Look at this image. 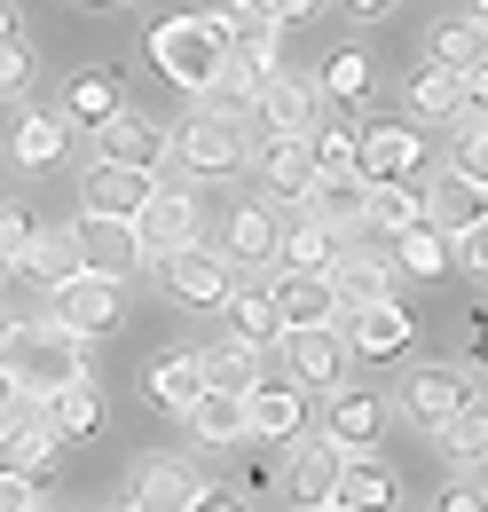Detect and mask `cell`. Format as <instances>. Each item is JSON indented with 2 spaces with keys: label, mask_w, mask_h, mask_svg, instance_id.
<instances>
[{
  "label": "cell",
  "mask_w": 488,
  "mask_h": 512,
  "mask_svg": "<svg viewBox=\"0 0 488 512\" xmlns=\"http://www.w3.org/2000/svg\"><path fill=\"white\" fill-rule=\"evenodd\" d=\"M252 8H260V16H276V24H307L323 0H252Z\"/></svg>",
  "instance_id": "cell-46"
},
{
  "label": "cell",
  "mask_w": 488,
  "mask_h": 512,
  "mask_svg": "<svg viewBox=\"0 0 488 512\" xmlns=\"http://www.w3.org/2000/svg\"><path fill=\"white\" fill-rule=\"evenodd\" d=\"M418 221H426V205H418L410 182H378V190H363V229H370V237H386V245H394V237H402V229H418Z\"/></svg>",
  "instance_id": "cell-33"
},
{
  "label": "cell",
  "mask_w": 488,
  "mask_h": 512,
  "mask_svg": "<svg viewBox=\"0 0 488 512\" xmlns=\"http://www.w3.org/2000/svg\"><path fill=\"white\" fill-rule=\"evenodd\" d=\"M48 426H56V442H87V434H103V386L95 379H71L48 394Z\"/></svg>",
  "instance_id": "cell-31"
},
{
  "label": "cell",
  "mask_w": 488,
  "mask_h": 512,
  "mask_svg": "<svg viewBox=\"0 0 488 512\" xmlns=\"http://www.w3.org/2000/svg\"><path fill=\"white\" fill-rule=\"evenodd\" d=\"M292 205H300L307 221L339 229V237H355V229H363V182H355V174H347V182H331V174H307Z\"/></svg>",
  "instance_id": "cell-20"
},
{
  "label": "cell",
  "mask_w": 488,
  "mask_h": 512,
  "mask_svg": "<svg viewBox=\"0 0 488 512\" xmlns=\"http://www.w3.org/2000/svg\"><path fill=\"white\" fill-rule=\"evenodd\" d=\"M394 497H402L394 465H378L370 449H339V481H331V505H347V512H394Z\"/></svg>",
  "instance_id": "cell-16"
},
{
  "label": "cell",
  "mask_w": 488,
  "mask_h": 512,
  "mask_svg": "<svg viewBox=\"0 0 488 512\" xmlns=\"http://www.w3.org/2000/svg\"><path fill=\"white\" fill-rule=\"evenodd\" d=\"M0 371L8 386H32V394H56L71 379H95V355L79 331H63L56 316H0Z\"/></svg>",
  "instance_id": "cell-1"
},
{
  "label": "cell",
  "mask_w": 488,
  "mask_h": 512,
  "mask_svg": "<svg viewBox=\"0 0 488 512\" xmlns=\"http://www.w3.org/2000/svg\"><path fill=\"white\" fill-rule=\"evenodd\" d=\"M229 56V16H205V8H182L166 24H150V64L166 71L182 95H205L213 71Z\"/></svg>",
  "instance_id": "cell-2"
},
{
  "label": "cell",
  "mask_w": 488,
  "mask_h": 512,
  "mask_svg": "<svg viewBox=\"0 0 488 512\" xmlns=\"http://www.w3.org/2000/svg\"><path fill=\"white\" fill-rule=\"evenodd\" d=\"M331 481H339V449L300 434V442H292V465H284V497L300 512H323L331 505Z\"/></svg>",
  "instance_id": "cell-18"
},
{
  "label": "cell",
  "mask_w": 488,
  "mask_h": 512,
  "mask_svg": "<svg viewBox=\"0 0 488 512\" xmlns=\"http://www.w3.org/2000/svg\"><path fill=\"white\" fill-rule=\"evenodd\" d=\"M244 158L260 166V182H268V197H276V205H292V197H300V182L315 174V166H307V134H268V142H260V150H244Z\"/></svg>",
  "instance_id": "cell-23"
},
{
  "label": "cell",
  "mask_w": 488,
  "mask_h": 512,
  "mask_svg": "<svg viewBox=\"0 0 488 512\" xmlns=\"http://www.w3.org/2000/svg\"><path fill=\"white\" fill-rule=\"evenodd\" d=\"M119 512H134V505H119Z\"/></svg>",
  "instance_id": "cell-55"
},
{
  "label": "cell",
  "mask_w": 488,
  "mask_h": 512,
  "mask_svg": "<svg viewBox=\"0 0 488 512\" xmlns=\"http://www.w3.org/2000/svg\"><path fill=\"white\" fill-rule=\"evenodd\" d=\"M339 245H347V237H339V229H323V221H307V213L276 229V260H284V268H331Z\"/></svg>",
  "instance_id": "cell-34"
},
{
  "label": "cell",
  "mask_w": 488,
  "mask_h": 512,
  "mask_svg": "<svg viewBox=\"0 0 488 512\" xmlns=\"http://www.w3.org/2000/svg\"><path fill=\"white\" fill-rule=\"evenodd\" d=\"M111 111H119V71H79L63 87V119L71 127H103Z\"/></svg>",
  "instance_id": "cell-36"
},
{
  "label": "cell",
  "mask_w": 488,
  "mask_h": 512,
  "mask_svg": "<svg viewBox=\"0 0 488 512\" xmlns=\"http://www.w3.org/2000/svg\"><path fill=\"white\" fill-rule=\"evenodd\" d=\"M8 394H16V386H8V371H0V402H8Z\"/></svg>",
  "instance_id": "cell-51"
},
{
  "label": "cell",
  "mask_w": 488,
  "mask_h": 512,
  "mask_svg": "<svg viewBox=\"0 0 488 512\" xmlns=\"http://www.w3.org/2000/svg\"><path fill=\"white\" fill-rule=\"evenodd\" d=\"M276 229H284V221H276V205L237 197V205H229V221H221V245H213V253L229 260V268H260V276H268V268H276Z\"/></svg>",
  "instance_id": "cell-11"
},
{
  "label": "cell",
  "mask_w": 488,
  "mask_h": 512,
  "mask_svg": "<svg viewBox=\"0 0 488 512\" xmlns=\"http://www.w3.org/2000/svg\"><path fill=\"white\" fill-rule=\"evenodd\" d=\"M189 237H197V197L150 182L142 213H134V245H142V260H166L174 245H189Z\"/></svg>",
  "instance_id": "cell-10"
},
{
  "label": "cell",
  "mask_w": 488,
  "mask_h": 512,
  "mask_svg": "<svg viewBox=\"0 0 488 512\" xmlns=\"http://www.w3.org/2000/svg\"><path fill=\"white\" fill-rule=\"evenodd\" d=\"M197 371H205V386H221V394H252V386L268 379V347L221 339V347H205V355H197Z\"/></svg>",
  "instance_id": "cell-27"
},
{
  "label": "cell",
  "mask_w": 488,
  "mask_h": 512,
  "mask_svg": "<svg viewBox=\"0 0 488 512\" xmlns=\"http://www.w3.org/2000/svg\"><path fill=\"white\" fill-rule=\"evenodd\" d=\"M229 8H252V0H229Z\"/></svg>",
  "instance_id": "cell-52"
},
{
  "label": "cell",
  "mask_w": 488,
  "mask_h": 512,
  "mask_svg": "<svg viewBox=\"0 0 488 512\" xmlns=\"http://www.w3.org/2000/svg\"><path fill=\"white\" fill-rule=\"evenodd\" d=\"M323 512H347V505H323Z\"/></svg>",
  "instance_id": "cell-53"
},
{
  "label": "cell",
  "mask_w": 488,
  "mask_h": 512,
  "mask_svg": "<svg viewBox=\"0 0 488 512\" xmlns=\"http://www.w3.org/2000/svg\"><path fill=\"white\" fill-rule=\"evenodd\" d=\"M433 64L441 71H481V16H449L433 32Z\"/></svg>",
  "instance_id": "cell-39"
},
{
  "label": "cell",
  "mask_w": 488,
  "mask_h": 512,
  "mask_svg": "<svg viewBox=\"0 0 488 512\" xmlns=\"http://www.w3.org/2000/svg\"><path fill=\"white\" fill-rule=\"evenodd\" d=\"M307 166L331 174V182H347L355 174V127H307Z\"/></svg>",
  "instance_id": "cell-41"
},
{
  "label": "cell",
  "mask_w": 488,
  "mask_h": 512,
  "mask_svg": "<svg viewBox=\"0 0 488 512\" xmlns=\"http://www.w3.org/2000/svg\"><path fill=\"white\" fill-rule=\"evenodd\" d=\"M276 355H284V379L292 386H347V339L339 323H284L276 331Z\"/></svg>",
  "instance_id": "cell-4"
},
{
  "label": "cell",
  "mask_w": 488,
  "mask_h": 512,
  "mask_svg": "<svg viewBox=\"0 0 488 512\" xmlns=\"http://www.w3.org/2000/svg\"><path fill=\"white\" fill-rule=\"evenodd\" d=\"M433 449H441V465L449 473H481V457H488V418L481 410H449V418H433Z\"/></svg>",
  "instance_id": "cell-24"
},
{
  "label": "cell",
  "mask_w": 488,
  "mask_h": 512,
  "mask_svg": "<svg viewBox=\"0 0 488 512\" xmlns=\"http://www.w3.org/2000/svg\"><path fill=\"white\" fill-rule=\"evenodd\" d=\"M182 512H244V497H237V489H197Z\"/></svg>",
  "instance_id": "cell-47"
},
{
  "label": "cell",
  "mask_w": 488,
  "mask_h": 512,
  "mask_svg": "<svg viewBox=\"0 0 488 512\" xmlns=\"http://www.w3.org/2000/svg\"><path fill=\"white\" fill-rule=\"evenodd\" d=\"M24 237H32V213L0 205V260H8V268H16V253H24Z\"/></svg>",
  "instance_id": "cell-44"
},
{
  "label": "cell",
  "mask_w": 488,
  "mask_h": 512,
  "mask_svg": "<svg viewBox=\"0 0 488 512\" xmlns=\"http://www.w3.org/2000/svg\"><path fill=\"white\" fill-rule=\"evenodd\" d=\"M307 434V386H276L260 379L252 394H244V442H300Z\"/></svg>",
  "instance_id": "cell-13"
},
{
  "label": "cell",
  "mask_w": 488,
  "mask_h": 512,
  "mask_svg": "<svg viewBox=\"0 0 488 512\" xmlns=\"http://www.w3.org/2000/svg\"><path fill=\"white\" fill-rule=\"evenodd\" d=\"M197 394H205V371H197V355H189V347L142 371V402H150V410H174V418H182Z\"/></svg>",
  "instance_id": "cell-30"
},
{
  "label": "cell",
  "mask_w": 488,
  "mask_h": 512,
  "mask_svg": "<svg viewBox=\"0 0 488 512\" xmlns=\"http://www.w3.org/2000/svg\"><path fill=\"white\" fill-rule=\"evenodd\" d=\"M16 268H24V284H71L79 276V245H71V229H32L24 237V253H16Z\"/></svg>",
  "instance_id": "cell-28"
},
{
  "label": "cell",
  "mask_w": 488,
  "mask_h": 512,
  "mask_svg": "<svg viewBox=\"0 0 488 512\" xmlns=\"http://www.w3.org/2000/svg\"><path fill=\"white\" fill-rule=\"evenodd\" d=\"M418 205H426L433 229H465V221H481V182H473V174H441Z\"/></svg>",
  "instance_id": "cell-37"
},
{
  "label": "cell",
  "mask_w": 488,
  "mask_h": 512,
  "mask_svg": "<svg viewBox=\"0 0 488 512\" xmlns=\"http://www.w3.org/2000/svg\"><path fill=\"white\" fill-rule=\"evenodd\" d=\"M402 410L410 418H449V410H465V386H457V363H418L410 379H402Z\"/></svg>",
  "instance_id": "cell-29"
},
{
  "label": "cell",
  "mask_w": 488,
  "mask_h": 512,
  "mask_svg": "<svg viewBox=\"0 0 488 512\" xmlns=\"http://www.w3.org/2000/svg\"><path fill=\"white\" fill-rule=\"evenodd\" d=\"M323 95H331V103H363V95H370V56H363V48L323 56Z\"/></svg>",
  "instance_id": "cell-42"
},
{
  "label": "cell",
  "mask_w": 488,
  "mask_h": 512,
  "mask_svg": "<svg viewBox=\"0 0 488 512\" xmlns=\"http://www.w3.org/2000/svg\"><path fill=\"white\" fill-rule=\"evenodd\" d=\"M32 505H40V489H32L24 473H8V465H0V512H32Z\"/></svg>",
  "instance_id": "cell-45"
},
{
  "label": "cell",
  "mask_w": 488,
  "mask_h": 512,
  "mask_svg": "<svg viewBox=\"0 0 488 512\" xmlns=\"http://www.w3.org/2000/svg\"><path fill=\"white\" fill-rule=\"evenodd\" d=\"M87 134H95V158H103V166H142V174H158V158H166V127H158L150 111H126V103Z\"/></svg>",
  "instance_id": "cell-12"
},
{
  "label": "cell",
  "mask_w": 488,
  "mask_h": 512,
  "mask_svg": "<svg viewBox=\"0 0 488 512\" xmlns=\"http://www.w3.org/2000/svg\"><path fill=\"white\" fill-rule=\"evenodd\" d=\"M386 434V402L370 394V386H331V449H378Z\"/></svg>",
  "instance_id": "cell-17"
},
{
  "label": "cell",
  "mask_w": 488,
  "mask_h": 512,
  "mask_svg": "<svg viewBox=\"0 0 488 512\" xmlns=\"http://www.w3.org/2000/svg\"><path fill=\"white\" fill-rule=\"evenodd\" d=\"M150 182L158 174H142V166H87V182H79V197H87V213H119V221H134L142 213V197H150Z\"/></svg>",
  "instance_id": "cell-21"
},
{
  "label": "cell",
  "mask_w": 488,
  "mask_h": 512,
  "mask_svg": "<svg viewBox=\"0 0 488 512\" xmlns=\"http://www.w3.org/2000/svg\"><path fill=\"white\" fill-rule=\"evenodd\" d=\"M71 245H79V268H87V276H111V284H126V276L142 268L134 221H119V213H79V221H71Z\"/></svg>",
  "instance_id": "cell-8"
},
{
  "label": "cell",
  "mask_w": 488,
  "mask_h": 512,
  "mask_svg": "<svg viewBox=\"0 0 488 512\" xmlns=\"http://www.w3.org/2000/svg\"><path fill=\"white\" fill-rule=\"evenodd\" d=\"M418 158H426V134L402 127V119H370V127H355V182H363V190H378V182H410Z\"/></svg>",
  "instance_id": "cell-5"
},
{
  "label": "cell",
  "mask_w": 488,
  "mask_h": 512,
  "mask_svg": "<svg viewBox=\"0 0 488 512\" xmlns=\"http://www.w3.org/2000/svg\"><path fill=\"white\" fill-rule=\"evenodd\" d=\"M457 103H465V79H457V71L426 64L418 79H410V111H418V119H449Z\"/></svg>",
  "instance_id": "cell-40"
},
{
  "label": "cell",
  "mask_w": 488,
  "mask_h": 512,
  "mask_svg": "<svg viewBox=\"0 0 488 512\" xmlns=\"http://www.w3.org/2000/svg\"><path fill=\"white\" fill-rule=\"evenodd\" d=\"M252 111H260V127H268V134H307V127H315V87L292 79V71H268L260 95H252Z\"/></svg>",
  "instance_id": "cell-19"
},
{
  "label": "cell",
  "mask_w": 488,
  "mask_h": 512,
  "mask_svg": "<svg viewBox=\"0 0 488 512\" xmlns=\"http://www.w3.org/2000/svg\"><path fill=\"white\" fill-rule=\"evenodd\" d=\"M197 489H205V473H197V465L158 457V465H142V473H134V497H126V505H134V512H182Z\"/></svg>",
  "instance_id": "cell-22"
},
{
  "label": "cell",
  "mask_w": 488,
  "mask_h": 512,
  "mask_svg": "<svg viewBox=\"0 0 488 512\" xmlns=\"http://www.w3.org/2000/svg\"><path fill=\"white\" fill-rule=\"evenodd\" d=\"M433 512H488V505H481V481H457V489H449Z\"/></svg>",
  "instance_id": "cell-48"
},
{
  "label": "cell",
  "mask_w": 488,
  "mask_h": 512,
  "mask_svg": "<svg viewBox=\"0 0 488 512\" xmlns=\"http://www.w3.org/2000/svg\"><path fill=\"white\" fill-rule=\"evenodd\" d=\"M339 8H347V16H355V24H378V16H386V8H394V0H339Z\"/></svg>",
  "instance_id": "cell-49"
},
{
  "label": "cell",
  "mask_w": 488,
  "mask_h": 512,
  "mask_svg": "<svg viewBox=\"0 0 488 512\" xmlns=\"http://www.w3.org/2000/svg\"><path fill=\"white\" fill-rule=\"evenodd\" d=\"M0 40H16V8L8 0H0Z\"/></svg>",
  "instance_id": "cell-50"
},
{
  "label": "cell",
  "mask_w": 488,
  "mask_h": 512,
  "mask_svg": "<svg viewBox=\"0 0 488 512\" xmlns=\"http://www.w3.org/2000/svg\"><path fill=\"white\" fill-rule=\"evenodd\" d=\"M0 276H8V260H0Z\"/></svg>",
  "instance_id": "cell-54"
},
{
  "label": "cell",
  "mask_w": 488,
  "mask_h": 512,
  "mask_svg": "<svg viewBox=\"0 0 488 512\" xmlns=\"http://www.w3.org/2000/svg\"><path fill=\"white\" fill-rule=\"evenodd\" d=\"M386 260H394V276H441V268H449V229L418 221V229H402V237L386 245Z\"/></svg>",
  "instance_id": "cell-35"
},
{
  "label": "cell",
  "mask_w": 488,
  "mask_h": 512,
  "mask_svg": "<svg viewBox=\"0 0 488 512\" xmlns=\"http://www.w3.org/2000/svg\"><path fill=\"white\" fill-rule=\"evenodd\" d=\"M323 276H331V292H339V316H347V308H370V300H394V260L378 253V245H339V260H331Z\"/></svg>",
  "instance_id": "cell-14"
},
{
  "label": "cell",
  "mask_w": 488,
  "mask_h": 512,
  "mask_svg": "<svg viewBox=\"0 0 488 512\" xmlns=\"http://www.w3.org/2000/svg\"><path fill=\"white\" fill-rule=\"evenodd\" d=\"M40 79V64H32V48L24 40H0V95H24Z\"/></svg>",
  "instance_id": "cell-43"
},
{
  "label": "cell",
  "mask_w": 488,
  "mask_h": 512,
  "mask_svg": "<svg viewBox=\"0 0 488 512\" xmlns=\"http://www.w3.org/2000/svg\"><path fill=\"white\" fill-rule=\"evenodd\" d=\"M166 150L182 158L189 174H213V182H221V174H237V166H244V150H252V142H244V119H237V111H205V103H197V119H189V127H166Z\"/></svg>",
  "instance_id": "cell-3"
},
{
  "label": "cell",
  "mask_w": 488,
  "mask_h": 512,
  "mask_svg": "<svg viewBox=\"0 0 488 512\" xmlns=\"http://www.w3.org/2000/svg\"><path fill=\"white\" fill-rule=\"evenodd\" d=\"M48 316L63 323V331H79V339H103V331H119L126 323V284H111V276H71V284H56V308Z\"/></svg>",
  "instance_id": "cell-7"
},
{
  "label": "cell",
  "mask_w": 488,
  "mask_h": 512,
  "mask_svg": "<svg viewBox=\"0 0 488 512\" xmlns=\"http://www.w3.org/2000/svg\"><path fill=\"white\" fill-rule=\"evenodd\" d=\"M221 308H229V323H237L244 347H276V331H284V323H276V300H268V284H237Z\"/></svg>",
  "instance_id": "cell-38"
},
{
  "label": "cell",
  "mask_w": 488,
  "mask_h": 512,
  "mask_svg": "<svg viewBox=\"0 0 488 512\" xmlns=\"http://www.w3.org/2000/svg\"><path fill=\"white\" fill-rule=\"evenodd\" d=\"M32 512H40V505H32Z\"/></svg>",
  "instance_id": "cell-56"
},
{
  "label": "cell",
  "mask_w": 488,
  "mask_h": 512,
  "mask_svg": "<svg viewBox=\"0 0 488 512\" xmlns=\"http://www.w3.org/2000/svg\"><path fill=\"white\" fill-rule=\"evenodd\" d=\"M182 418H189V434H197L205 449H237V442H244V394H221V386H205V394L189 402Z\"/></svg>",
  "instance_id": "cell-32"
},
{
  "label": "cell",
  "mask_w": 488,
  "mask_h": 512,
  "mask_svg": "<svg viewBox=\"0 0 488 512\" xmlns=\"http://www.w3.org/2000/svg\"><path fill=\"white\" fill-rule=\"evenodd\" d=\"M158 276H166V292H174L182 308H221V300L237 292V268L213 253V245H197V237L158 260Z\"/></svg>",
  "instance_id": "cell-6"
},
{
  "label": "cell",
  "mask_w": 488,
  "mask_h": 512,
  "mask_svg": "<svg viewBox=\"0 0 488 512\" xmlns=\"http://www.w3.org/2000/svg\"><path fill=\"white\" fill-rule=\"evenodd\" d=\"M63 150H71V119H63V111H24V119L8 127V158H16V166H56Z\"/></svg>",
  "instance_id": "cell-26"
},
{
  "label": "cell",
  "mask_w": 488,
  "mask_h": 512,
  "mask_svg": "<svg viewBox=\"0 0 488 512\" xmlns=\"http://www.w3.org/2000/svg\"><path fill=\"white\" fill-rule=\"evenodd\" d=\"M229 56H237L244 71H284V24L276 16H260V8H237V24H229Z\"/></svg>",
  "instance_id": "cell-25"
},
{
  "label": "cell",
  "mask_w": 488,
  "mask_h": 512,
  "mask_svg": "<svg viewBox=\"0 0 488 512\" xmlns=\"http://www.w3.org/2000/svg\"><path fill=\"white\" fill-rule=\"evenodd\" d=\"M268 300L276 323H339V292L323 268H268Z\"/></svg>",
  "instance_id": "cell-15"
},
{
  "label": "cell",
  "mask_w": 488,
  "mask_h": 512,
  "mask_svg": "<svg viewBox=\"0 0 488 512\" xmlns=\"http://www.w3.org/2000/svg\"><path fill=\"white\" fill-rule=\"evenodd\" d=\"M339 339H347V355H363V363H394V355L418 339V316H410L402 300H370V308H347V316H339Z\"/></svg>",
  "instance_id": "cell-9"
}]
</instances>
